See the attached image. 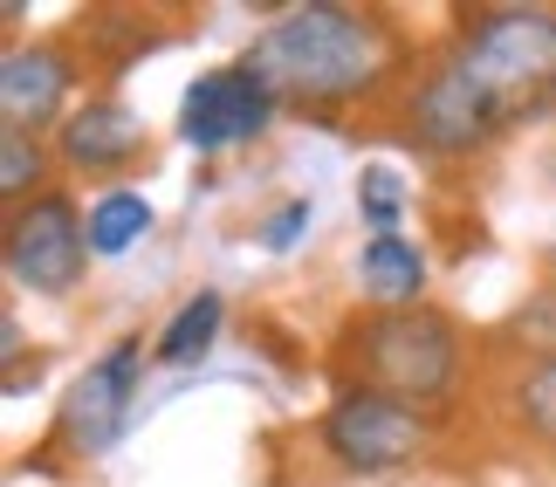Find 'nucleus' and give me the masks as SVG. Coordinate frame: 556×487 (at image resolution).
I'll return each instance as SVG.
<instances>
[{
	"label": "nucleus",
	"mask_w": 556,
	"mask_h": 487,
	"mask_svg": "<svg viewBox=\"0 0 556 487\" xmlns=\"http://www.w3.org/2000/svg\"><path fill=\"white\" fill-rule=\"evenodd\" d=\"M241 62L289 103H357L399 69V35L384 28V14L316 0L262 28Z\"/></svg>",
	"instance_id": "nucleus-1"
},
{
	"label": "nucleus",
	"mask_w": 556,
	"mask_h": 487,
	"mask_svg": "<svg viewBox=\"0 0 556 487\" xmlns=\"http://www.w3.org/2000/svg\"><path fill=\"white\" fill-rule=\"evenodd\" d=\"M351 357H357V385L392 392L405 406H433L454 392L460 377V330L454 316L419 303V309H371L365 323H351Z\"/></svg>",
	"instance_id": "nucleus-2"
},
{
	"label": "nucleus",
	"mask_w": 556,
	"mask_h": 487,
	"mask_svg": "<svg viewBox=\"0 0 556 487\" xmlns=\"http://www.w3.org/2000/svg\"><path fill=\"white\" fill-rule=\"evenodd\" d=\"M446 55L481 90H495L508 117H522L556 97V8H488L454 35Z\"/></svg>",
	"instance_id": "nucleus-3"
},
{
	"label": "nucleus",
	"mask_w": 556,
	"mask_h": 487,
	"mask_svg": "<svg viewBox=\"0 0 556 487\" xmlns=\"http://www.w3.org/2000/svg\"><path fill=\"white\" fill-rule=\"evenodd\" d=\"M426 439H433L426 412L405 406V398H392V392H371V385H344L330 398L324 426H316V447H324L330 467L365 474V480L413 467V460L426 453Z\"/></svg>",
	"instance_id": "nucleus-4"
},
{
	"label": "nucleus",
	"mask_w": 556,
	"mask_h": 487,
	"mask_svg": "<svg viewBox=\"0 0 556 487\" xmlns=\"http://www.w3.org/2000/svg\"><path fill=\"white\" fill-rule=\"evenodd\" d=\"M138 377H144V344L138 336H117L97 364H83L70 377V392L55 406V447L76 453V460L111 453L124 439V426H131V412H138Z\"/></svg>",
	"instance_id": "nucleus-5"
},
{
	"label": "nucleus",
	"mask_w": 556,
	"mask_h": 487,
	"mask_svg": "<svg viewBox=\"0 0 556 487\" xmlns=\"http://www.w3.org/2000/svg\"><path fill=\"white\" fill-rule=\"evenodd\" d=\"M90 268V220L76 214L70 193H35L8 214V282L35 295H70Z\"/></svg>",
	"instance_id": "nucleus-6"
},
{
	"label": "nucleus",
	"mask_w": 556,
	"mask_h": 487,
	"mask_svg": "<svg viewBox=\"0 0 556 487\" xmlns=\"http://www.w3.org/2000/svg\"><path fill=\"white\" fill-rule=\"evenodd\" d=\"M405 117H413V144H426V152L440 158H467V152H488L508 124V103L495 90H481L475 76L460 69L454 55H440L433 69L419 76L413 103H405Z\"/></svg>",
	"instance_id": "nucleus-7"
},
{
	"label": "nucleus",
	"mask_w": 556,
	"mask_h": 487,
	"mask_svg": "<svg viewBox=\"0 0 556 487\" xmlns=\"http://www.w3.org/2000/svg\"><path fill=\"white\" fill-rule=\"evenodd\" d=\"M275 97L248 62H227V69H206L186 82L179 97V138L192 152H233V144H254L275 124Z\"/></svg>",
	"instance_id": "nucleus-8"
},
{
	"label": "nucleus",
	"mask_w": 556,
	"mask_h": 487,
	"mask_svg": "<svg viewBox=\"0 0 556 487\" xmlns=\"http://www.w3.org/2000/svg\"><path fill=\"white\" fill-rule=\"evenodd\" d=\"M70 90H76V62L55 49V41H14L8 55H0V117H8V131H41V124H55L70 111ZM62 131V124H55Z\"/></svg>",
	"instance_id": "nucleus-9"
},
{
	"label": "nucleus",
	"mask_w": 556,
	"mask_h": 487,
	"mask_svg": "<svg viewBox=\"0 0 556 487\" xmlns=\"http://www.w3.org/2000/svg\"><path fill=\"white\" fill-rule=\"evenodd\" d=\"M55 158L70 165V172H131V165L144 158V124L138 111H124L117 97H90L76 103L70 117H62L55 131Z\"/></svg>",
	"instance_id": "nucleus-10"
},
{
	"label": "nucleus",
	"mask_w": 556,
	"mask_h": 487,
	"mask_svg": "<svg viewBox=\"0 0 556 487\" xmlns=\"http://www.w3.org/2000/svg\"><path fill=\"white\" fill-rule=\"evenodd\" d=\"M426 254L419 241H405V234H371L365 254H357V282H365V295L378 309H419L426 303Z\"/></svg>",
	"instance_id": "nucleus-11"
},
{
	"label": "nucleus",
	"mask_w": 556,
	"mask_h": 487,
	"mask_svg": "<svg viewBox=\"0 0 556 487\" xmlns=\"http://www.w3.org/2000/svg\"><path fill=\"white\" fill-rule=\"evenodd\" d=\"M220 289H200V295H186V303L173 309V323L159 330V344H152V364L165 371H186V364H200V357L213 350V336H220Z\"/></svg>",
	"instance_id": "nucleus-12"
},
{
	"label": "nucleus",
	"mask_w": 556,
	"mask_h": 487,
	"mask_svg": "<svg viewBox=\"0 0 556 487\" xmlns=\"http://www.w3.org/2000/svg\"><path fill=\"white\" fill-rule=\"evenodd\" d=\"M152 200L144 193H124V185H111L97 206H90V254H103V261H117V254H131L144 234H152Z\"/></svg>",
	"instance_id": "nucleus-13"
},
{
	"label": "nucleus",
	"mask_w": 556,
	"mask_h": 487,
	"mask_svg": "<svg viewBox=\"0 0 556 487\" xmlns=\"http://www.w3.org/2000/svg\"><path fill=\"white\" fill-rule=\"evenodd\" d=\"M508 398H516V426L536 439V447L556 453V350H543L536 364L508 385Z\"/></svg>",
	"instance_id": "nucleus-14"
},
{
	"label": "nucleus",
	"mask_w": 556,
	"mask_h": 487,
	"mask_svg": "<svg viewBox=\"0 0 556 487\" xmlns=\"http://www.w3.org/2000/svg\"><path fill=\"white\" fill-rule=\"evenodd\" d=\"M41 179H49V152H41V138L0 124V193H8V206H28L35 193H49Z\"/></svg>",
	"instance_id": "nucleus-15"
},
{
	"label": "nucleus",
	"mask_w": 556,
	"mask_h": 487,
	"mask_svg": "<svg viewBox=\"0 0 556 487\" xmlns=\"http://www.w3.org/2000/svg\"><path fill=\"white\" fill-rule=\"evenodd\" d=\"M357 214L371 220V234H399L405 220V179L392 165H365V179H357Z\"/></svg>",
	"instance_id": "nucleus-16"
},
{
	"label": "nucleus",
	"mask_w": 556,
	"mask_h": 487,
	"mask_svg": "<svg viewBox=\"0 0 556 487\" xmlns=\"http://www.w3.org/2000/svg\"><path fill=\"white\" fill-rule=\"evenodd\" d=\"M309 220H316V206H309V200H282L262 227H254V234H262L268 254H289L295 241H303V227H309Z\"/></svg>",
	"instance_id": "nucleus-17"
},
{
	"label": "nucleus",
	"mask_w": 556,
	"mask_h": 487,
	"mask_svg": "<svg viewBox=\"0 0 556 487\" xmlns=\"http://www.w3.org/2000/svg\"><path fill=\"white\" fill-rule=\"evenodd\" d=\"M549 172H556V158H549Z\"/></svg>",
	"instance_id": "nucleus-18"
}]
</instances>
